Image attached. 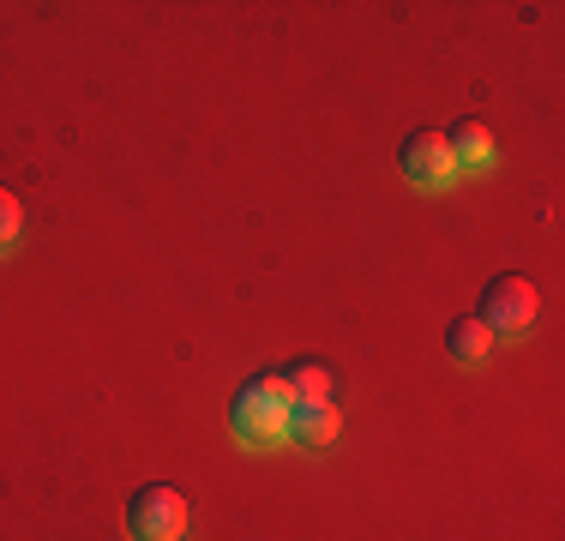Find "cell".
I'll use <instances>...</instances> for the list:
<instances>
[{
    "label": "cell",
    "instance_id": "obj_6",
    "mask_svg": "<svg viewBox=\"0 0 565 541\" xmlns=\"http://www.w3.org/2000/svg\"><path fill=\"white\" fill-rule=\"evenodd\" d=\"M446 145H451L457 174L463 169H493V132L481 127V120H457V127L446 132Z\"/></svg>",
    "mask_w": 565,
    "mask_h": 541
},
{
    "label": "cell",
    "instance_id": "obj_2",
    "mask_svg": "<svg viewBox=\"0 0 565 541\" xmlns=\"http://www.w3.org/2000/svg\"><path fill=\"white\" fill-rule=\"evenodd\" d=\"M127 535L132 541H181L186 535V499L163 481L139 487L127 499Z\"/></svg>",
    "mask_w": 565,
    "mask_h": 541
},
{
    "label": "cell",
    "instance_id": "obj_3",
    "mask_svg": "<svg viewBox=\"0 0 565 541\" xmlns=\"http://www.w3.org/2000/svg\"><path fill=\"white\" fill-rule=\"evenodd\" d=\"M535 307H542V295H535L530 277H493L488 289H481L476 319L488 325L493 337H500V331H530V325H535Z\"/></svg>",
    "mask_w": 565,
    "mask_h": 541
},
{
    "label": "cell",
    "instance_id": "obj_4",
    "mask_svg": "<svg viewBox=\"0 0 565 541\" xmlns=\"http://www.w3.org/2000/svg\"><path fill=\"white\" fill-rule=\"evenodd\" d=\"M397 162H403V174H409L415 187H451L457 181V162H451V145H446V132L439 127H415L409 139H403V151H397Z\"/></svg>",
    "mask_w": 565,
    "mask_h": 541
},
{
    "label": "cell",
    "instance_id": "obj_8",
    "mask_svg": "<svg viewBox=\"0 0 565 541\" xmlns=\"http://www.w3.org/2000/svg\"><path fill=\"white\" fill-rule=\"evenodd\" d=\"M446 349H451L457 361H469V368H476V361H488V356H493V331H488V325H481L476 314H469V319H451Z\"/></svg>",
    "mask_w": 565,
    "mask_h": 541
},
{
    "label": "cell",
    "instance_id": "obj_5",
    "mask_svg": "<svg viewBox=\"0 0 565 541\" xmlns=\"http://www.w3.org/2000/svg\"><path fill=\"white\" fill-rule=\"evenodd\" d=\"M338 427H343L338 403H295V415H289V439L307 445V452L331 445V439H338Z\"/></svg>",
    "mask_w": 565,
    "mask_h": 541
},
{
    "label": "cell",
    "instance_id": "obj_9",
    "mask_svg": "<svg viewBox=\"0 0 565 541\" xmlns=\"http://www.w3.org/2000/svg\"><path fill=\"white\" fill-rule=\"evenodd\" d=\"M19 229H24V205H19V193H7V187H0V253L19 241Z\"/></svg>",
    "mask_w": 565,
    "mask_h": 541
},
{
    "label": "cell",
    "instance_id": "obj_1",
    "mask_svg": "<svg viewBox=\"0 0 565 541\" xmlns=\"http://www.w3.org/2000/svg\"><path fill=\"white\" fill-rule=\"evenodd\" d=\"M289 415H295V391L282 385V373L247 379V385L235 391V403H228V427H235V439L259 445V452H271V445L289 439Z\"/></svg>",
    "mask_w": 565,
    "mask_h": 541
},
{
    "label": "cell",
    "instance_id": "obj_7",
    "mask_svg": "<svg viewBox=\"0 0 565 541\" xmlns=\"http://www.w3.org/2000/svg\"><path fill=\"white\" fill-rule=\"evenodd\" d=\"M282 385L295 391V403H331V391H338V379H331L326 361H295L289 373H282Z\"/></svg>",
    "mask_w": 565,
    "mask_h": 541
}]
</instances>
